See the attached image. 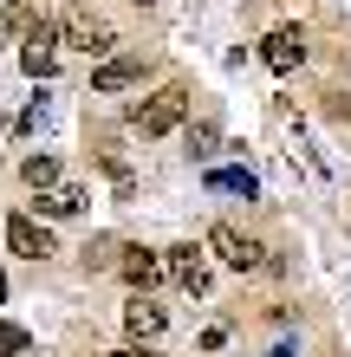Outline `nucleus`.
Returning <instances> with one entry per match:
<instances>
[{
  "label": "nucleus",
  "mask_w": 351,
  "mask_h": 357,
  "mask_svg": "<svg viewBox=\"0 0 351 357\" xmlns=\"http://www.w3.org/2000/svg\"><path fill=\"white\" fill-rule=\"evenodd\" d=\"M52 33H59V46H72V52H91V59H105L117 46V33H111V20L105 13H91V7H66L52 20Z\"/></svg>",
  "instance_id": "1"
},
{
  "label": "nucleus",
  "mask_w": 351,
  "mask_h": 357,
  "mask_svg": "<svg viewBox=\"0 0 351 357\" xmlns=\"http://www.w3.org/2000/svg\"><path fill=\"white\" fill-rule=\"evenodd\" d=\"M182 117H189V85H163L156 98L130 104V130L137 137H170Z\"/></svg>",
  "instance_id": "2"
},
{
  "label": "nucleus",
  "mask_w": 351,
  "mask_h": 357,
  "mask_svg": "<svg viewBox=\"0 0 351 357\" xmlns=\"http://www.w3.org/2000/svg\"><path fill=\"white\" fill-rule=\"evenodd\" d=\"M20 66H27L33 78H52V72H59V33H52V20H27V46H20Z\"/></svg>",
  "instance_id": "3"
},
{
  "label": "nucleus",
  "mask_w": 351,
  "mask_h": 357,
  "mask_svg": "<svg viewBox=\"0 0 351 357\" xmlns=\"http://www.w3.org/2000/svg\"><path fill=\"white\" fill-rule=\"evenodd\" d=\"M209 254H221L234 273H254V266H267V254H260V247L241 234V227H228V221H215V227H209Z\"/></svg>",
  "instance_id": "4"
},
{
  "label": "nucleus",
  "mask_w": 351,
  "mask_h": 357,
  "mask_svg": "<svg viewBox=\"0 0 351 357\" xmlns=\"http://www.w3.org/2000/svg\"><path fill=\"white\" fill-rule=\"evenodd\" d=\"M260 59H267L274 72H293V66H306V33H299V26H274V33L260 39Z\"/></svg>",
  "instance_id": "5"
},
{
  "label": "nucleus",
  "mask_w": 351,
  "mask_h": 357,
  "mask_svg": "<svg viewBox=\"0 0 351 357\" xmlns=\"http://www.w3.org/2000/svg\"><path fill=\"white\" fill-rule=\"evenodd\" d=\"M163 273H170L182 292H209V260H202L195 247H170V254H163Z\"/></svg>",
  "instance_id": "6"
},
{
  "label": "nucleus",
  "mask_w": 351,
  "mask_h": 357,
  "mask_svg": "<svg viewBox=\"0 0 351 357\" xmlns=\"http://www.w3.org/2000/svg\"><path fill=\"white\" fill-rule=\"evenodd\" d=\"M7 247H13L20 260H46V254H52V234H46L33 215H13V221H7Z\"/></svg>",
  "instance_id": "7"
},
{
  "label": "nucleus",
  "mask_w": 351,
  "mask_h": 357,
  "mask_svg": "<svg viewBox=\"0 0 351 357\" xmlns=\"http://www.w3.org/2000/svg\"><path fill=\"white\" fill-rule=\"evenodd\" d=\"M117 273H124L137 292H150V286L163 280V254H150V247H117Z\"/></svg>",
  "instance_id": "8"
},
{
  "label": "nucleus",
  "mask_w": 351,
  "mask_h": 357,
  "mask_svg": "<svg viewBox=\"0 0 351 357\" xmlns=\"http://www.w3.org/2000/svg\"><path fill=\"white\" fill-rule=\"evenodd\" d=\"M124 325H130V338H163V325H170V312H163L150 292H137L130 305H124Z\"/></svg>",
  "instance_id": "9"
},
{
  "label": "nucleus",
  "mask_w": 351,
  "mask_h": 357,
  "mask_svg": "<svg viewBox=\"0 0 351 357\" xmlns=\"http://www.w3.org/2000/svg\"><path fill=\"white\" fill-rule=\"evenodd\" d=\"M137 78H143V59L124 52V59H105V66L91 72V91H124V85H137Z\"/></svg>",
  "instance_id": "10"
},
{
  "label": "nucleus",
  "mask_w": 351,
  "mask_h": 357,
  "mask_svg": "<svg viewBox=\"0 0 351 357\" xmlns=\"http://www.w3.org/2000/svg\"><path fill=\"white\" fill-rule=\"evenodd\" d=\"M33 208H39L46 221H59V215H78V208H85V188H78V182H59V188H46V195H39Z\"/></svg>",
  "instance_id": "11"
},
{
  "label": "nucleus",
  "mask_w": 351,
  "mask_h": 357,
  "mask_svg": "<svg viewBox=\"0 0 351 357\" xmlns=\"http://www.w3.org/2000/svg\"><path fill=\"white\" fill-rule=\"evenodd\" d=\"M209 188H221V195H247V202L260 195V182H254V169H209Z\"/></svg>",
  "instance_id": "12"
},
{
  "label": "nucleus",
  "mask_w": 351,
  "mask_h": 357,
  "mask_svg": "<svg viewBox=\"0 0 351 357\" xmlns=\"http://www.w3.org/2000/svg\"><path fill=\"white\" fill-rule=\"evenodd\" d=\"M20 176L46 195V188H59V162H52V156H27V162H20Z\"/></svg>",
  "instance_id": "13"
},
{
  "label": "nucleus",
  "mask_w": 351,
  "mask_h": 357,
  "mask_svg": "<svg viewBox=\"0 0 351 357\" xmlns=\"http://www.w3.org/2000/svg\"><path fill=\"white\" fill-rule=\"evenodd\" d=\"M27 20H33L27 0H0V46H7V33H13V26H27Z\"/></svg>",
  "instance_id": "14"
},
{
  "label": "nucleus",
  "mask_w": 351,
  "mask_h": 357,
  "mask_svg": "<svg viewBox=\"0 0 351 357\" xmlns=\"http://www.w3.org/2000/svg\"><path fill=\"white\" fill-rule=\"evenodd\" d=\"M215 143H221V123H195L189 130V156H215Z\"/></svg>",
  "instance_id": "15"
},
{
  "label": "nucleus",
  "mask_w": 351,
  "mask_h": 357,
  "mask_svg": "<svg viewBox=\"0 0 351 357\" xmlns=\"http://www.w3.org/2000/svg\"><path fill=\"white\" fill-rule=\"evenodd\" d=\"M0 357H27V331L20 325H0Z\"/></svg>",
  "instance_id": "16"
},
{
  "label": "nucleus",
  "mask_w": 351,
  "mask_h": 357,
  "mask_svg": "<svg viewBox=\"0 0 351 357\" xmlns=\"http://www.w3.org/2000/svg\"><path fill=\"white\" fill-rule=\"evenodd\" d=\"M85 266H117V241H91L85 247Z\"/></svg>",
  "instance_id": "17"
},
{
  "label": "nucleus",
  "mask_w": 351,
  "mask_h": 357,
  "mask_svg": "<svg viewBox=\"0 0 351 357\" xmlns=\"http://www.w3.org/2000/svg\"><path fill=\"white\" fill-rule=\"evenodd\" d=\"M111 357H156L150 344H124V351H111Z\"/></svg>",
  "instance_id": "18"
},
{
  "label": "nucleus",
  "mask_w": 351,
  "mask_h": 357,
  "mask_svg": "<svg viewBox=\"0 0 351 357\" xmlns=\"http://www.w3.org/2000/svg\"><path fill=\"white\" fill-rule=\"evenodd\" d=\"M0 299H7V280H0Z\"/></svg>",
  "instance_id": "19"
},
{
  "label": "nucleus",
  "mask_w": 351,
  "mask_h": 357,
  "mask_svg": "<svg viewBox=\"0 0 351 357\" xmlns=\"http://www.w3.org/2000/svg\"><path fill=\"white\" fill-rule=\"evenodd\" d=\"M137 7H143V0H137Z\"/></svg>",
  "instance_id": "20"
}]
</instances>
